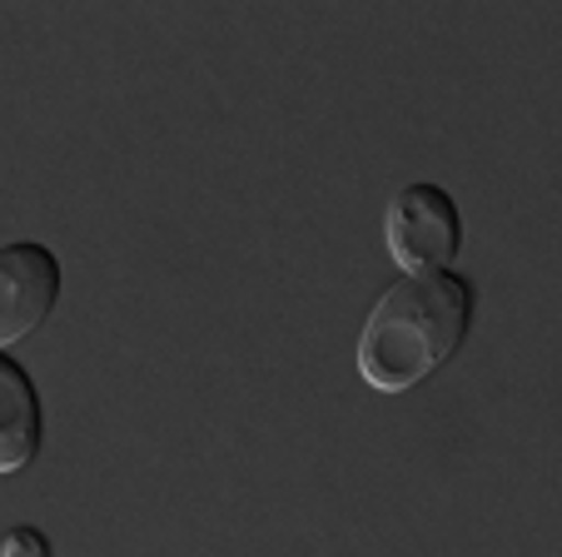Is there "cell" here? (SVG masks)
<instances>
[{
  "label": "cell",
  "instance_id": "cell-1",
  "mask_svg": "<svg viewBox=\"0 0 562 557\" xmlns=\"http://www.w3.org/2000/svg\"><path fill=\"white\" fill-rule=\"evenodd\" d=\"M473 324V285L453 269L398 274L359 334V374L379 393H408L438 374Z\"/></svg>",
  "mask_w": 562,
  "mask_h": 557
},
{
  "label": "cell",
  "instance_id": "cell-2",
  "mask_svg": "<svg viewBox=\"0 0 562 557\" xmlns=\"http://www.w3.org/2000/svg\"><path fill=\"white\" fill-rule=\"evenodd\" d=\"M383 244L404 274L448 269V259L463 244V220H458L453 194L443 185H424V179L404 185L383 214Z\"/></svg>",
  "mask_w": 562,
  "mask_h": 557
},
{
  "label": "cell",
  "instance_id": "cell-3",
  "mask_svg": "<svg viewBox=\"0 0 562 557\" xmlns=\"http://www.w3.org/2000/svg\"><path fill=\"white\" fill-rule=\"evenodd\" d=\"M60 299V259L35 239L0 244V348L35 334Z\"/></svg>",
  "mask_w": 562,
  "mask_h": 557
},
{
  "label": "cell",
  "instance_id": "cell-4",
  "mask_svg": "<svg viewBox=\"0 0 562 557\" xmlns=\"http://www.w3.org/2000/svg\"><path fill=\"white\" fill-rule=\"evenodd\" d=\"M45 409L31 374L11 354H0V474H21L41 453Z\"/></svg>",
  "mask_w": 562,
  "mask_h": 557
},
{
  "label": "cell",
  "instance_id": "cell-5",
  "mask_svg": "<svg viewBox=\"0 0 562 557\" xmlns=\"http://www.w3.org/2000/svg\"><path fill=\"white\" fill-rule=\"evenodd\" d=\"M0 557H50V537L41 527H15L0 537Z\"/></svg>",
  "mask_w": 562,
  "mask_h": 557
}]
</instances>
